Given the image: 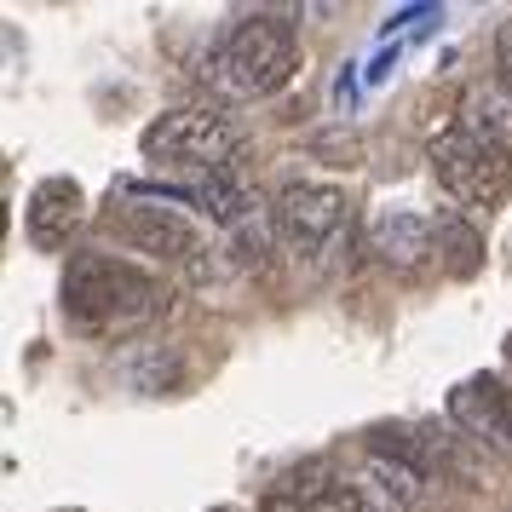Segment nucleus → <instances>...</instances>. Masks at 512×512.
I'll list each match as a JSON object with an SVG mask.
<instances>
[{"instance_id": "6e6552de", "label": "nucleus", "mask_w": 512, "mask_h": 512, "mask_svg": "<svg viewBox=\"0 0 512 512\" xmlns=\"http://www.w3.org/2000/svg\"><path fill=\"white\" fill-rule=\"evenodd\" d=\"M438 248V219H426L415 208H386L369 219V254L380 265H397V271H415L426 265Z\"/></svg>"}, {"instance_id": "9d476101", "label": "nucleus", "mask_w": 512, "mask_h": 512, "mask_svg": "<svg viewBox=\"0 0 512 512\" xmlns=\"http://www.w3.org/2000/svg\"><path fill=\"white\" fill-rule=\"evenodd\" d=\"M127 242L162 259H190L196 254V225L173 208H133L127 213Z\"/></svg>"}, {"instance_id": "2eb2a0df", "label": "nucleus", "mask_w": 512, "mask_h": 512, "mask_svg": "<svg viewBox=\"0 0 512 512\" xmlns=\"http://www.w3.org/2000/svg\"><path fill=\"white\" fill-rule=\"evenodd\" d=\"M495 70H501V93L512 98V18L495 29Z\"/></svg>"}, {"instance_id": "20e7f679", "label": "nucleus", "mask_w": 512, "mask_h": 512, "mask_svg": "<svg viewBox=\"0 0 512 512\" xmlns=\"http://www.w3.org/2000/svg\"><path fill=\"white\" fill-rule=\"evenodd\" d=\"M277 236L282 248L294 259H328V248L340 242V231L351 225V202L340 185H317V179H294V185H282L277 196Z\"/></svg>"}, {"instance_id": "0eeeda50", "label": "nucleus", "mask_w": 512, "mask_h": 512, "mask_svg": "<svg viewBox=\"0 0 512 512\" xmlns=\"http://www.w3.org/2000/svg\"><path fill=\"white\" fill-rule=\"evenodd\" d=\"M81 219H87V190L75 185V179H41V185L29 190L24 231L41 254L70 248V236L81 231Z\"/></svg>"}, {"instance_id": "9b49d317", "label": "nucleus", "mask_w": 512, "mask_h": 512, "mask_svg": "<svg viewBox=\"0 0 512 512\" xmlns=\"http://www.w3.org/2000/svg\"><path fill=\"white\" fill-rule=\"evenodd\" d=\"M190 202L208 213V219H219V225L231 231V225H242L248 213H259V190L248 185L236 167H219V173H208L202 185L190 190Z\"/></svg>"}, {"instance_id": "423d86ee", "label": "nucleus", "mask_w": 512, "mask_h": 512, "mask_svg": "<svg viewBox=\"0 0 512 512\" xmlns=\"http://www.w3.org/2000/svg\"><path fill=\"white\" fill-rule=\"evenodd\" d=\"M449 415L466 438L489 443V449H507L512 455V392L495 374H472L449 392Z\"/></svg>"}, {"instance_id": "39448f33", "label": "nucleus", "mask_w": 512, "mask_h": 512, "mask_svg": "<svg viewBox=\"0 0 512 512\" xmlns=\"http://www.w3.org/2000/svg\"><path fill=\"white\" fill-rule=\"evenodd\" d=\"M432 173H438V185L461 202V208H484L495 202L512 179V150L501 144L478 139V133H466L461 121L432 144Z\"/></svg>"}, {"instance_id": "f8f14e48", "label": "nucleus", "mask_w": 512, "mask_h": 512, "mask_svg": "<svg viewBox=\"0 0 512 512\" xmlns=\"http://www.w3.org/2000/svg\"><path fill=\"white\" fill-rule=\"evenodd\" d=\"M455 121H461L466 133H478V139L512 150V98L501 93V87H478V93H466V104H461V116Z\"/></svg>"}, {"instance_id": "f03ea898", "label": "nucleus", "mask_w": 512, "mask_h": 512, "mask_svg": "<svg viewBox=\"0 0 512 512\" xmlns=\"http://www.w3.org/2000/svg\"><path fill=\"white\" fill-rule=\"evenodd\" d=\"M208 70L236 98L282 93L300 70V35H294V24H282L277 12H254V18L231 24V35L208 58Z\"/></svg>"}, {"instance_id": "dca6fc26", "label": "nucleus", "mask_w": 512, "mask_h": 512, "mask_svg": "<svg viewBox=\"0 0 512 512\" xmlns=\"http://www.w3.org/2000/svg\"><path fill=\"white\" fill-rule=\"evenodd\" d=\"M259 512H317V507H305V501H294L288 489H271V495H265V507H259Z\"/></svg>"}, {"instance_id": "f257e3e1", "label": "nucleus", "mask_w": 512, "mask_h": 512, "mask_svg": "<svg viewBox=\"0 0 512 512\" xmlns=\"http://www.w3.org/2000/svg\"><path fill=\"white\" fill-rule=\"evenodd\" d=\"M58 294H64V317L70 328L81 334H93V340H121V334H139L150 317H162V282L139 271L133 259H116V254H70L64 265V282H58Z\"/></svg>"}, {"instance_id": "7ed1b4c3", "label": "nucleus", "mask_w": 512, "mask_h": 512, "mask_svg": "<svg viewBox=\"0 0 512 512\" xmlns=\"http://www.w3.org/2000/svg\"><path fill=\"white\" fill-rule=\"evenodd\" d=\"M144 162L156 167H202V173H219L231 167V156L242 150V133L225 110L213 104H185V110H167L139 133Z\"/></svg>"}, {"instance_id": "1a4fd4ad", "label": "nucleus", "mask_w": 512, "mask_h": 512, "mask_svg": "<svg viewBox=\"0 0 512 512\" xmlns=\"http://www.w3.org/2000/svg\"><path fill=\"white\" fill-rule=\"evenodd\" d=\"M346 484L357 489V501L369 512H415L420 495H426V478H420L415 466L392 461V455H374V449L357 461V472H351Z\"/></svg>"}, {"instance_id": "4468645a", "label": "nucleus", "mask_w": 512, "mask_h": 512, "mask_svg": "<svg viewBox=\"0 0 512 512\" xmlns=\"http://www.w3.org/2000/svg\"><path fill=\"white\" fill-rule=\"evenodd\" d=\"M438 254H449L455 277H472V265H478V254H484V236L472 231L466 219L443 213V219H438Z\"/></svg>"}, {"instance_id": "ddd939ff", "label": "nucleus", "mask_w": 512, "mask_h": 512, "mask_svg": "<svg viewBox=\"0 0 512 512\" xmlns=\"http://www.w3.org/2000/svg\"><path fill=\"white\" fill-rule=\"evenodd\" d=\"M277 213H248L242 225H231V265L236 271H265L271 248H277Z\"/></svg>"}]
</instances>
